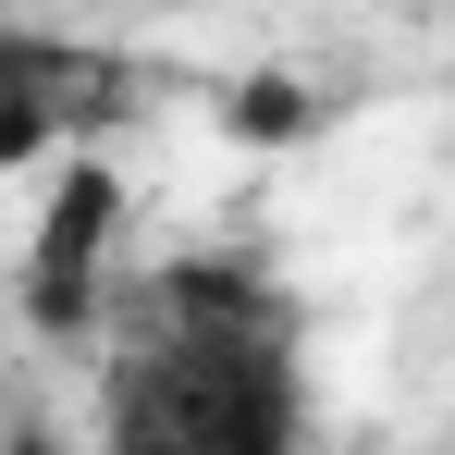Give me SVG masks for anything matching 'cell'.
Here are the masks:
<instances>
[]
</instances>
